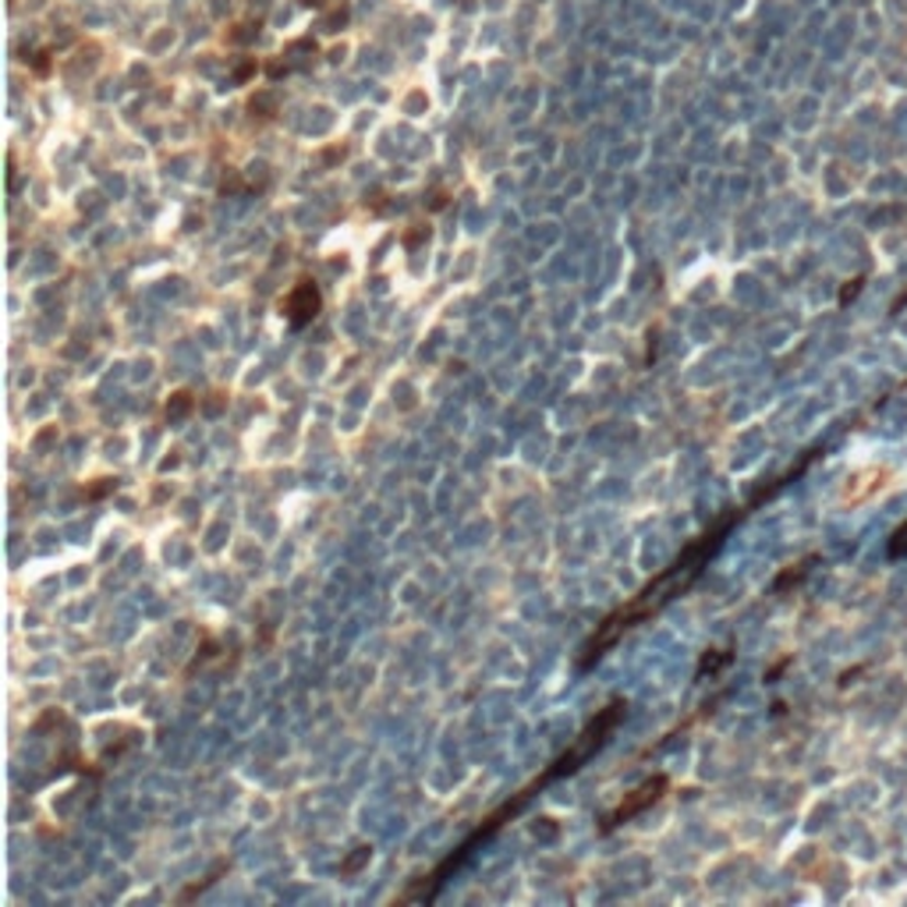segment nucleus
<instances>
[{"label": "nucleus", "mask_w": 907, "mask_h": 907, "mask_svg": "<svg viewBox=\"0 0 907 907\" xmlns=\"http://www.w3.org/2000/svg\"><path fill=\"white\" fill-rule=\"evenodd\" d=\"M744 515V507L741 510H730L727 518H720L712 525L709 532H702L695 543H687L684 550H681V557L670 564L667 570H660V575H656L646 589H641L632 603H624L621 610H613L610 617L599 624V632L592 635V641L589 646H585V656H581V667H592L599 656H603L613 641H617L624 632H632L635 624H641V621H649L652 613H660L670 599H678L681 592H687L692 589V581L702 575V567L709 564V557L716 550H720V543H723V535L730 532V525H734L738 518Z\"/></svg>", "instance_id": "nucleus-1"}, {"label": "nucleus", "mask_w": 907, "mask_h": 907, "mask_svg": "<svg viewBox=\"0 0 907 907\" xmlns=\"http://www.w3.org/2000/svg\"><path fill=\"white\" fill-rule=\"evenodd\" d=\"M624 712H627V702H624V698H610L606 706L599 709V712L592 716V720H589V727H585L581 734H578V741L570 744V749H567V752H564V755L557 758V763H553V766H550V769L543 773V777H535V780H532L529 787H521V791L515 794L518 801H507L504 809H496V812H493V815L486 818V823H482V826H479V829L472 833V837H468V840H464V844L458 847V851L450 855V861H454V865H461V861H464L468 855H472V851H475V847H479L482 840H490L493 833H496V829H500V826L507 823V818H515V815H518V812L525 809V804H529V798H532L535 791H543L546 784H553V780L567 777V773H575V769H578V766L585 763V758H589V755H596L599 749H603V744H606V738H610L613 730H617V723L624 720Z\"/></svg>", "instance_id": "nucleus-2"}, {"label": "nucleus", "mask_w": 907, "mask_h": 907, "mask_svg": "<svg viewBox=\"0 0 907 907\" xmlns=\"http://www.w3.org/2000/svg\"><path fill=\"white\" fill-rule=\"evenodd\" d=\"M667 787H670V780L660 773V777H652V780H646L641 787H635L632 794H624V801L617 804V809H613V812L603 818V833L617 829V826H624V823H632L635 815H641L646 809H652V804L667 794Z\"/></svg>", "instance_id": "nucleus-3"}, {"label": "nucleus", "mask_w": 907, "mask_h": 907, "mask_svg": "<svg viewBox=\"0 0 907 907\" xmlns=\"http://www.w3.org/2000/svg\"><path fill=\"white\" fill-rule=\"evenodd\" d=\"M319 309H323V298H319V287L313 281H298L295 291L284 298V316H287L291 327L313 323V319L319 316Z\"/></svg>", "instance_id": "nucleus-4"}, {"label": "nucleus", "mask_w": 907, "mask_h": 907, "mask_svg": "<svg viewBox=\"0 0 907 907\" xmlns=\"http://www.w3.org/2000/svg\"><path fill=\"white\" fill-rule=\"evenodd\" d=\"M192 412H196V393L192 390H174L170 401H167V419L178 422V419L192 415Z\"/></svg>", "instance_id": "nucleus-5"}, {"label": "nucleus", "mask_w": 907, "mask_h": 907, "mask_svg": "<svg viewBox=\"0 0 907 907\" xmlns=\"http://www.w3.org/2000/svg\"><path fill=\"white\" fill-rule=\"evenodd\" d=\"M727 663H730V652H727V649H712V652L702 656V663H698V678L716 674V670L727 667Z\"/></svg>", "instance_id": "nucleus-6"}, {"label": "nucleus", "mask_w": 907, "mask_h": 907, "mask_svg": "<svg viewBox=\"0 0 907 907\" xmlns=\"http://www.w3.org/2000/svg\"><path fill=\"white\" fill-rule=\"evenodd\" d=\"M224 872H227V861H216V865H213V872L207 875V880H202V883H196V886H188V890H185V894H181L178 900H181V904L196 900V897L202 894V890H207V886H213V883H216V875H224Z\"/></svg>", "instance_id": "nucleus-7"}, {"label": "nucleus", "mask_w": 907, "mask_h": 907, "mask_svg": "<svg viewBox=\"0 0 907 907\" xmlns=\"http://www.w3.org/2000/svg\"><path fill=\"white\" fill-rule=\"evenodd\" d=\"M369 858H373V847H355V855L341 865V875H355L362 865H369Z\"/></svg>", "instance_id": "nucleus-8"}, {"label": "nucleus", "mask_w": 907, "mask_h": 907, "mask_svg": "<svg viewBox=\"0 0 907 907\" xmlns=\"http://www.w3.org/2000/svg\"><path fill=\"white\" fill-rule=\"evenodd\" d=\"M114 490H117V479H96L93 486L82 490V496H85V500H104V496L114 493Z\"/></svg>", "instance_id": "nucleus-9"}, {"label": "nucleus", "mask_w": 907, "mask_h": 907, "mask_svg": "<svg viewBox=\"0 0 907 907\" xmlns=\"http://www.w3.org/2000/svg\"><path fill=\"white\" fill-rule=\"evenodd\" d=\"M890 557H907V521L890 539Z\"/></svg>", "instance_id": "nucleus-10"}]
</instances>
